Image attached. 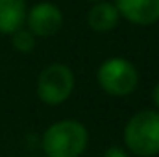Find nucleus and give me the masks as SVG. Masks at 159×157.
Wrapping results in <instances>:
<instances>
[{
	"instance_id": "nucleus-8",
	"label": "nucleus",
	"mask_w": 159,
	"mask_h": 157,
	"mask_svg": "<svg viewBox=\"0 0 159 157\" xmlns=\"http://www.w3.org/2000/svg\"><path fill=\"white\" fill-rule=\"evenodd\" d=\"M119 19H120V13L117 9V6L107 2V0L96 2L87 13L89 28L94 30V32H109V30H113L119 24Z\"/></svg>"
},
{
	"instance_id": "nucleus-12",
	"label": "nucleus",
	"mask_w": 159,
	"mask_h": 157,
	"mask_svg": "<svg viewBox=\"0 0 159 157\" xmlns=\"http://www.w3.org/2000/svg\"><path fill=\"white\" fill-rule=\"evenodd\" d=\"M89 2H94L96 4V2H104V0H89Z\"/></svg>"
},
{
	"instance_id": "nucleus-10",
	"label": "nucleus",
	"mask_w": 159,
	"mask_h": 157,
	"mask_svg": "<svg viewBox=\"0 0 159 157\" xmlns=\"http://www.w3.org/2000/svg\"><path fill=\"white\" fill-rule=\"evenodd\" d=\"M104 157H129V155L119 146H111V148H107L104 152Z\"/></svg>"
},
{
	"instance_id": "nucleus-1",
	"label": "nucleus",
	"mask_w": 159,
	"mask_h": 157,
	"mask_svg": "<svg viewBox=\"0 0 159 157\" xmlns=\"http://www.w3.org/2000/svg\"><path fill=\"white\" fill-rule=\"evenodd\" d=\"M89 142L87 128L78 120L54 122L43 133V150L48 157H80Z\"/></svg>"
},
{
	"instance_id": "nucleus-11",
	"label": "nucleus",
	"mask_w": 159,
	"mask_h": 157,
	"mask_svg": "<svg viewBox=\"0 0 159 157\" xmlns=\"http://www.w3.org/2000/svg\"><path fill=\"white\" fill-rule=\"evenodd\" d=\"M152 98H154V104H156V107H157V111H159V81L156 83V87H154Z\"/></svg>"
},
{
	"instance_id": "nucleus-6",
	"label": "nucleus",
	"mask_w": 159,
	"mask_h": 157,
	"mask_svg": "<svg viewBox=\"0 0 159 157\" xmlns=\"http://www.w3.org/2000/svg\"><path fill=\"white\" fill-rule=\"evenodd\" d=\"M120 17L137 26H150L159 20V0H115Z\"/></svg>"
},
{
	"instance_id": "nucleus-2",
	"label": "nucleus",
	"mask_w": 159,
	"mask_h": 157,
	"mask_svg": "<svg viewBox=\"0 0 159 157\" xmlns=\"http://www.w3.org/2000/svg\"><path fill=\"white\" fill-rule=\"evenodd\" d=\"M124 142L131 154L152 157L159 154V111L144 109L129 118L124 128Z\"/></svg>"
},
{
	"instance_id": "nucleus-3",
	"label": "nucleus",
	"mask_w": 159,
	"mask_h": 157,
	"mask_svg": "<svg viewBox=\"0 0 159 157\" xmlns=\"http://www.w3.org/2000/svg\"><path fill=\"white\" fill-rule=\"evenodd\" d=\"M96 79L107 94L128 96L137 89L139 72L131 61L124 57H109L100 65L96 72Z\"/></svg>"
},
{
	"instance_id": "nucleus-4",
	"label": "nucleus",
	"mask_w": 159,
	"mask_h": 157,
	"mask_svg": "<svg viewBox=\"0 0 159 157\" xmlns=\"http://www.w3.org/2000/svg\"><path fill=\"white\" fill-rule=\"evenodd\" d=\"M74 91V74L63 63H52L37 78V96L46 105H59Z\"/></svg>"
},
{
	"instance_id": "nucleus-9",
	"label": "nucleus",
	"mask_w": 159,
	"mask_h": 157,
	"mask_svg": "<svg viewBox=\"0 0 159 157\" xmlns=\"http://www.w3.org/2000/svg\"><path fill=\"white\" fill-rule=\"evenodd\" d=\"M13 35V48L17 50V52H20V54H30L34 48H35V35L30 32V30H17L15 34H11Z\"/></svg>"
},
{
	"instance_id": "nucleus-7",
	"label": "nucleus",
	"mask_w": 159,
	"mask_h": 157,
	"mask_svg": "<svg viewBox=\"0 0 159 157\" xmlns=\"http://www.w3.org/2000/svg\"><path fill=\"white\" fill-rule=\"evenodd\" d=\"M24 0H0V34H15L26 22Z\"/></svg>"
},
{
	"instance_id": "nucleus-5",
	"label": "nucleus",
	"mask_w": 159,
	"mask_h": 157,
	"mask_svg": "<svg viewBox=\"0 0 159 157\" xmlns=\"http://www.w3.org/2000/svg\"><path fill=\"white\" fill-rule=\"evenodd\" d=\"M26 22L35 37H50L61 30L63 13L52 2H39L26 13Z\"/></svg>"
}]
</instances>
